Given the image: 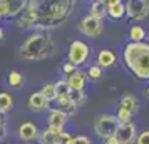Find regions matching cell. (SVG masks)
I'll return each instance as SVG.
<instances>
[{
    "label": "cell",
    "mask_w": 149,
    "mask_h": 144,
    "mask_svg": "<svg viewBox=\"0 0 149 144\" xmlns=\"http://www.w3.org/2000/svg\"><path fill=\"white\" fill-rule=\"evenodd\" d=\"M107 15L114 20H121L122 17H126V3L122 0L107 2Z\"/></svg>",
    "instance_id": "14"
},
{
    "label": "cell",
    "mask_w": 149,
    "mask_h": 144,
    "mask_svg": "<svg viewBox=\"0 0 149 144\" xmlns=\"http://www.w3.org/2000/svg\"><path fill=\"white\" fill-rule=\"evenodd\" d=\"M117 129H119V121L116 119V116H112V114H102V116L95 117L94 131L99 137L109 139V137L116 136Z\"/></svg>",
    "instance_id": "4"
},
{
    "label": "cell",
    "mask_w": 149,
    "mask_h": 144,
    "mask_svg": "<svg viewBox=\"0 0 149 144\" xmlns=\"http://www.w3.org/2000/svg\"><path fill=\"white\" fill-rule=\"evenodd\" d=\"M136 144H149V131H142L141 134H137Z\"/></svg>",
    "instance_id": "30"
},
{
    "label": "cell",
    "mask_w": 149,
    "mask_h": 144,
    "mask_svg": "<svg viewBox=\"0 0 149 144\" xmlns=\"http://www.w3.org/2000/svg\"><path fill=\"white\" fill-rule=\"evenodd\" d=\"M2 19H3V17H2V14H0V22H2Z\"/></svg>",
    "instance_id": "36"
},
{
    "label": "cell",
    "mask_w": 149,
    "mask_h": 144,
    "mask_svg": "<svg viewBox=\"0 0 149 144\" xmlns=\"http://www.w3.org/2000/svg\"><path fill=\"white\" fill-rule=\"evenodd\" d=\"M0 144H5V143H0Z\"/></svg>",
    "instance_id": "37"
},
{
    "label": "cell",
    "mask_w": 149,
    "mask_h": 144,
    "mask_svg": "<svg viewBox=\"0 0 149 144\" xmlns=\"http://www.w3.org/2000/svg\"><path fill=\"white\" fill-rule=\"evenodd\" d=\"M131 114H129L127 111L121 109V107H117V112H116V119L119 121V124H126V122H131Z\"/></svg>",
    "instance_id": "27"
},
{
    "label": "cell",
    "mask_w": 149,
    "mask_h": 144,
    "mask_svg": "<svg viewBox=\"0 0 149 144\" xmlns=\"http://www.w3.org/2000/svg\"><path fill=\"white\" fill-rule=\"evenodd\" d=\"M72 0H55V2H40L37 29H54L69 19L72 12Z\"/></svg>",
    "instance_id": "2"
},
{
    "label": "cell",
    "mask_w": 149,
    "mask_h": 144,
    "mask_svg": "<svg viewBox=\"0 0 149 144\" xmlns=\"http://www.w3.org/2000/svg\"><path fill=\"white\" fill-rule=\"evenodd\" d=\"M27 7L25 0H0V14L2 17H17Z\"/></svg>",
    "instance_id": "9"
},
{
    "label": "cell",
    "mask_w": 149,
    "mask_h": 144,
    "mask_svg": "<svg viewBox=\"0 0 149 144\" xmlns=\"http://www.w3.org/2000/svg\"><path fill=\"white\" fill-rule=\"evenodd\" d=\"M37 136H40V132L34 122H24L19 126V137L22 141H32Z\"/></svg>",
    "instance_id": "16"
},
{
    "label": "cell",
    "mask_w": 149,
    "mask_h": 144,
    "mask_svg": "<svg viewBox=\"0 0 149 144\" xmlns=\"http://www.w3.org/2000/svg\"><path fill=\"white\" fill-rule=\"evenodd\" d=\"M39 8H40V2H27V7L25 10L19 15L17 19V25L20 29H30L37 25V20H39Z\"/></svg>",
    "instance_id": "6"
},
{
    "label": "cell",
    "mask_w": 149,
    "mask_h": 144,
    "mask_svg": "<svg viewBox=\"0 0 149 144\" xmlns=\"http://www.w3.org/2000/svg\"><path fill=\"white\" fill-rule=\"evenodd\" d=\"M122 62L136 79L149 81V42H127L122 49Z\"/></svg>",
    "instance_id": "1"
},
{
    "label": "cell",
    "mask_w": 149,
    "mask_h": 144,
    "mask_svg": "<svg viewBox=\"0 0 149 144\" xmlns=\"http://www.w3.org/2000/svg\"><path fill=\"white\" fill-rule=\"evenodd\" d=\"M119 107L124 111H127L131 116H134V114H137V111H139V101L132 94H124L121 97V101H119Z\"/></svg>",
    "instance_id": "15"
},
{
    "label": "cell",
    "mask_w": 149,
    "mask_h": 144,
    "mask_svg": "<svg viewBox=\"0 0 149 144\" xmlns=\"http://www.w3.org/2000/svg\"><path fill=\"white\" fill-rule=\"evenodd\" d=\"M62 134H64V129L50 127V126H49L47 129L39 136V143L40 144H59L61 143V136Z\"/></svg>",
    "instance_id": "13"
},
{
    "label": "cell",
    "mask_w": 149,
    "mask_h": 144,
    "mask_svg": "<svg viewBox=\"0 0 149 144\" xmlns=\"http://www.w3.org/2000/svg\"><path fill=\"white\" fill-rule=\"evenodd\" d=\"M104 144H121V143L117 141V137H116V136H112V137H109V139H106Z\"/></svg>",
    "instance_id": "33"
},
{
    "label": "cell",
    "mask_w": 149,
    "mask_h": 144,
    "mask_svg": "<svg viewBox=\"0 0 149 144\" xmlns=\"http://www.w3.org/2000/svg\"><path fill=\"white\" fill-rule=\"evenodd\" d=\"M102 29H104L102 20L101 19H95L92 15H86L79 22V30L84 35H87V37H99V34L102 32Z\"/></svg>",
    "instance_id": "8"
},
{
    "label": "cell",
    "mask_w": 149,
    "mask_h": 144,
    "mask_svg": "<svg viewBox=\"0 0 149 144\" xmlns=\"http://www.w3.org/2000/svg\"><path fill=\"white\" fill-rule=\"evenodd\" d=\"M7 136V127H5V121H3V117L0 114V141H3Z\"/></svg>",
    "instance_id": "32"
},
{
    "label": "cell",
    "mask_w": 149,
    "mask_h": 144,
    "mask_svg": "<svg viewBox=\"0 0 149 144\" xmlns=\"http://www.w3.org/2000/svg\"><path fill=\"white\" fill-rule=\"evenodd\" d=\"M54 54V40L47 34H32L20 45V55L25 61H45Z\"/></svg>",
    "instance_id": "3"
},
{
    "label": "cell",
    "mask_w": 149,
    "mask_h": 144,
    "mask_svg": "<svg viewBox=\"0 0 149 144\" xmlns=\"http://www.w3.org/2000/svg\"><path fill=\"white\" fill-rule=\"evenodd\" d=\"M69 97H70V101L74 102L75 107L84 106L86 101H87V96H86V92H84V90H69Z\"/></svg>",
    "instance_id": "24"
},
{
    "label": "cell",
    "mask_w": 149,
    "mask_h": 144,
    "mask_svg": "<svg viewBox=\"0 0 149 144\" xmlns=\"http://www.w3.org/2000/svg\"><path fill=\"white\" fill-rule=\"evenodd\" d=\"M146 96L149 97V86H148V89H146Z\"/></svg>",
    "instance_id": "35"
},
{
    "label": "cell",
    "mask_w": 149,
    "mask_h": 144,
    "mask_svg": "<svg viewBox=\"0 0 149 144\" xmlns=\"http://www.w3.org/2000/svg\"><path fill=\"white\" fill-rule=\"evenodd\" d=\"M42 96L47 99L49 102L50 101H55L57 99V96H59V90H57V87H55V82H47L42 86Z\"/></svg>",
    "instance_id": "22"
},
{
    "label": "cell",
    "mask_w": 149,
    "mask_h": 144,
    "mask_svg": "<svg viewBox=\"0 0 149 144\" xmlns=\"http://www.w3.org/2000/svg\"><path fill=\"white\" fill-rule=\"evenodd\" d=\"M116 62V54L111 50V49H104L101 50L99 54H97V65L99 67H111V65H114Z\"/></svg>",
    "instance_id": "20"
},
{
    "label": "cell",
    "mask_w": 149,
    "mask_h": 144,
    "mask_svg": "<svg viewBox=\"0 0 149 144\" xmlns=\"http://www.w3.org/2000/svg\"><path fill=\"white\" fill-rule=\"evenodd\" d=\"M72 144H91V139L87 136H74Z\"/></svg>",
    "instance_id": "31"
},
{
    "label": "cell",
    "mask_w": 149,
    "mask_h": 144,
    "mask_svg": "<svg viewBox=\"0 0 149 144\" xmlns=\"http://www.w3.org/2000/svg\"><path fill=\"white\" fill-rule=\"evenodd\" d=\"M126 15L132 20H142L149 15V0H129L126 2Z\"/></svg>",
    "instance_id": "7"
},
{
    "label": "cell",
    "mask_w": 149,
    "mask_h": 144,
    "mask_svg": "<svg viewBox=\"0 0 149 144\" xmlns=\"http://www.w3.org/2000/svg\"><path fill=\"white\" fill-rule=\"evenodd\" d=\"M22 81H24V77H22L20 72H17V70H10L7 76V82L8 86H12V87H19L22 84Z\"/></svg>",
    "instance_id": "25"
},
{
    "label": "cell",
    "mask_w": 149,
    "mask_h": 144,
    "mask_svg": "<svg viewBox=\"0 0 149 144\" xmlns=\"http://www.w3.org/2000/svg\"><path fill=\"white\" fill-rule=\"evenodd\" d=\"M29 107L32 111H35V112H40V111L49 107V101L42 96V92H34L29 97Z\"/></svg>",
    "instance_id": "18"
},
{
    "label": "cell",
    "mask_w": 149,
    "mask_h": 144,
    "mask_svg": "<svg viewBox=\"0 0 149 144\" xmlns=\"http://www.w3.org/2000/svg\"><path fill=\"white\" fill-rule=\"evenodd\" d=\"M65 81H67L70 90H84L86 89V84H87V76H86V72H82V70L77 69L74 74H70Z\"/></svg>",
    "instance_id": "12"
},
{
    "label": "cell",
    "mask_w": 149,
    "mask_h": 144,
    "mask_svg": "<svg viewBox=\"0 0 149 144\" xmlns=\"http://www.w3.org/2000/svg\"><path fill=\"white\" fill-rule=\"evenodd\" d=\"M47 122L50 127H59V129H64V126L67 122V114L61 111L59 107H50L47 114Z\"/></svg>",
    "instance_id": "11"
},
{
    "label": "cell",
    "mask_w": 149,
    "mask_h": 144,
    "mask_svg": "<svg viewBox=\"0 0 149 144\" xmlns=\"http://www.w3.org/2000/svg\"><path fill=\"white\" fill-rule=\"evenodd\" d=\"M55 87H57V90H59V94H64V92H69V84L65 79H61V81H57L55 82Z\"/></svg>",
    "instance_id": "28"
},
{
    "label": "cell",
    "mask_w": 149,
    "mask_h": 144,
    "mask_svg": "<svg viewBox=\"0 0 149 144\" xmlns=\"http://www.w3.org/2000/svg\"><path fill=\"white\" fill-rule=\"evenodd\" d=\"M91 49L84 40H74L69 45V52H67V59L70 64H74L75 67H79L82 64H86V61L89 59Z\"/></svg>",
    "instance_id": "5"
},
{
    "label": "cell",
    "mask_w": 149,
    "mask_h": 144,
    "mask_svg": "<svg viewBox=\"0 0 149 144\" xmlns=\"http://www.w3.org/2000/svg\"><path fill=\"white\" fill-rule=\"evenodd\" d=\"M86 76H87V79H91V81H97V79H101V76H102V69L99 67V65H91V67L87 69V72H86Z\"/></svg>",
    "instance_id": "26"
},
{
    "label": "cell",
    "mask_w": 149,
    "mask_h": 144,
    "mask_svg": "<svg viewBox=\"0 0 149 144\" xmlns=\"http://www.w3.org/2000/svg\"><path fill=\"white\" fill-rule=\"evenodd\" d=\"M129 42H136V44H139V42H144L146 39V29L141 27V25H132L131 30H129Z\"/></svg>",
    "instance_id": "21"
},
{
    "label": "cell",
    "mask_w": 149,
    "mask_h": 144,
    "mask_svg": "<svg viewBox=\"0 0 149 144\" xmlns=\"http://www.w3.org/2000/svg\"><path fill=\"white\" fill-rule=\"evenodd\" d=\"M116 137L121 144H136L137 139V131H136V124L131 122L126 124H119V129L116 132Z\"/></svg>",
    "instance_id": "10"
},
{
    "label": "cell",
    "mask_w": 149,
    "mask_h": 144,
    "mask_svg": "<svg viewBox=\"0 0 149 144\" xmlns=\"http://www.w3.org/2000/svg\"><path fill=\"white\" fill-rule=\"evenodd\" d=\"M3 35H5V34H3V29L0 27V40H2V39H3Z\"/></svg>",
    "instance_id": "34"
},
{
    "label": "cell",
    "mask_w": 149,
    "mask_h": 144,
    "mask_svg": "<svg viewBox=\"0 0 149 144\" xmlns=\"http://www.w3.org/2000/svg\"><path fill=\"white\" fill-rule=\"evenodd\" d=\"M14 107V97L7 92H0V114H5Z\"/></svg>",
    "instance_id": "23"
},
{
    "label": "cell",
    "mask_w": 149,
    "mask_h": 144,
    "mask_svg": "<svg viewBox=\"0 0 149 144\" xmlns=\"http://www.w3.org/2000/svg\"><path fill=\"white\" fill-rule=\"evenodd\" d=\"M27 144H32V143H27Z\"/></svg>",
    "instance_id": "38"
},
{
    "label": "cell",
    "mask_w": 149,
    "mask_h": 144,
    "mask_svg": "<svg viewBox=\"0 0 149 144\" xmlns=\"http://www.w3.org/2000/svg\"><path fill=\"white\" fill-rule=\"evenodd\" d=\"M75 70H77V67H75L74 64H70V62H65V64H62V72L64 74H67V76H70V74H74Z\"/></svg>",
    "instance_id": "29"
},
{
    "label": "cell",
    "mask_w": 149,
    "mask_h": 144,
    "mask_svg": "<svg viewBox=\"0 0 149 144\" xmlns=\"http://www.w3.org/2000/svg\"><path fill=\"white\" fill-rule=\"evenodd\" d=\"M89 15H92L95 19H104L106 15H107V2H104V0H95L91 3V7H89Z\"/></svg>",
    "instance_id": "19"
},
{
    "label": "cell",
    "mask_w": 149,
    "mask_h": 144,
    "mask_svg": "<svg viewBox=\"0 0 149 144\" xmlns=\"http://www.w3.org/2000/svg\"><path fill=\"white\" fill-rule=\"evenodd\" d=\"M55 102H57V106H59V109L64 111L65 114L69 116H74V112H75V107L74 102L70 101V97H69V92H64V94H59L57 96V99H55Z\"/></svg>",
    "instance_id": "17"
}]
</instances>
